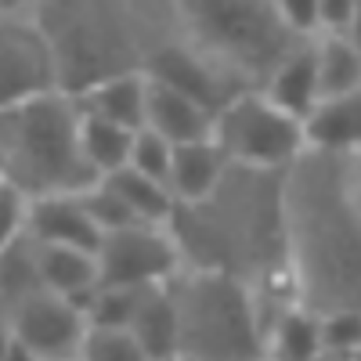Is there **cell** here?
<instances>
[{
  "label": "cell",
  "instance_id": "obj_1",
  "mask_svg": "<svg viewBox=\"0 0 361 361\" xmlns=\"http://www.w3.org/2000/svg\"><path fill=\"white\" fill-rule=\"evenodd\" d=\"M282 173L228 163L221 185L199 202L170 214V235L192 271H224L243 279L264 314V329L282 307L296 304L286 271Z\"/></svg>",
  "mask_w": 361,
  "mask_h": 361
},
{
  "label": "cell",
  "instance_id": "obj_2",
  "mask_svg": "<svg viewBox=\"0 0 361 361\" xmlns=\"http://www.w3.org/2000/svg\"><path fill=\"white\" fill-rule=\"evenodd\" d=\"M286 271L296 304L314 314L361 311L357 156L304 148L282 173Z\"/></svg>",
  "mask_w": 361,
  "mask_h": 361
},
{
  "label": "cell",
  "instance_id": "obj_3",
  "mask_svg": "<svg viewBox=\"0 0 361 361\" xmlns=\"http://www.w3.org/2000/svg\"><path fill=\"white\" fill-rule=\"evenodd\" d=\"M148 40H170L195 54L231 90H260L304 44L275 0H141Z\"/></svg>",
  "mask_w": 361,
  "mask_h": 361
},
{
  "label": "cell",
  "instance_id": "obj_4",
  "mask_svg": "<svg viewBox=\"0 0 361 361\" xmlns=\"http://www.w3.org/2000/svg\"><path fill=\"white\" fill-rule=\"evenodd\" d=\"M29 11L54 47L66 94L145 66L141 0H29Z\"/></svg>",
  "mask_w": 361,
  "mask_h": 361
},
{
  "label": "cell",
  "instance_id": "obj_5",
  "mask_svg": "<svg viewBox=\"0 0 361 361\" xmlns=\"http://www.w3.org/2000/svg\"><path fill=\"white\" fill-rule=\"evenodd\" d=\"M80 123L83 112L66 90L0 109V163L11 185L29 199L94 185L98 173L83 156Z\"/></svg>",
  "mask_w": 361,
  "mask_h": 361
},
{
  "label": "cell",
  "instance_id": "obj_6",
  "mask_svg": "<svg viewBox=\"0 0 361 361\" xmlns=\"http://www.w3.org/2000/svg\"><path fill=\"white\" fill-rule=\"evenodd\" d=\"M170 286L177 300V361L264 357V314L243 279L185 267Z\"/></svg>",
  "mask_w": 361,
  "mask_h": 361
},
{
  "label": "cell",
  "instance_id": "obj_7",
  "mask_svg": "<svg viewBox=\"0 0 361 361\" xmlns=\"http://www.w3.org/2000/svg\"><path fill=\"white\" fill-rule=\"evenodd\" d=\"M214 145L235 166L286 170L304 152V123L279 109L264 90H243L214 116Z\"/></svg>",
  "mask_w": 361,
  "mask_h": 361
},
{
  "label": "cell",
  "instance_id": "obj_8",
  "mask_svg": "<svg viewBox=\"0 0 361 361\" xmlns=\"http://www.w3.org/2000/svg\"><path fill=\"white\" fill-rule=\"evenodd\" d=\"M62 90L58 58L29 8L0 11V109Z\"/></svg>",
  "mask_w": 361,
  "mask_h": 361
},
{
  "label": "cell",
  "instance_id": "obj_9",
  "mask_svg": "<svg viewBox=\"0 0 361 361\" xmlns=\"http://www.w3.org/2000/svg\"><path fill=\"white\" fill-rule=\"evenodd\" d=\"M185 260L166 224H127L102 235L98 246V279L102 286L148 289L173 282Z\"/></svg>",
  "mask_w": 361,
  "mask_h": 361
},
{
  "label": "cell",
  "instance_id": "obj_10",
  "mask_svg": "<svg viewBox=\"0 0 361 361\" xmlns=\"http://www.w3.org/2000/svg\"><path fill=\"white\" fill-rule=\"evenodd\" d=\"M4 318L15 333V343L33 361H76L80 343L90 329V318L76 300L58 296L51 289L25 296Z\"/></svg>",
  "mask_w": 361,
  "mask_h": 361
},
{
  "label": "cell",
  "instance_id": "obj_11",
  "mask_svg": "<svg viewBox=\"0 0 361 361\" xmlns=\"http://www.w3.org/2000/svg\"><path fill=\"white\" fill-rule=\"evenodd\" d=\"M25 235L44 246H73V250H90L98 253L102 246V228L90 217V209L80 192L66 195H40L29 199V224Z\"/></svg>",
  "mask_w": 361,
  "mask_h": 361
},
{
  "label": "cell",
  "instance_id": "obj_12",
  "mask_svg": "<svg viewBox=\"0 0 361 361\" xmlns=\"http://www.w3.org/2000/svg\"><path fill=\"white\" fill-rule=\"evenodd\" d=\"M214 109H206L192 94L148 80V109H145V127L166 137L170 145H188L214 137Z\"/></svg>",
  "mask_w": 361,
  "mask_h": 361
},
{
  "label": "cell",
  "instance_id": "obj_13",
  "mask_svg": "<svg viewBox=\"0 0 361 361\" xmlns=\"http://www.w3.org/2000/svg\"><path fill=\"white\" fill-rule=\"evenodd\" d=\"M304 145L314 152L361 156V87L318 98V105L304 116Z\"/></svg>",
  "mask_w": 361,
  "mask_h": 361
},
{
  "label": "cell",
  "instance_id": "obj_14",
  "mask_svg": "<svg viewBox=\"0 0 361 361\" xmlns=\"http://www.w3.org/2000/svg\"><path fill=\"white\" fill-rule=\"evenodd\" d=\"M87 116H98L105 123H116L123 130H141L145 127V109H148V76L137 73H119L109 76L94 87L73 94Z\"/></svg>",
  "mask_w": 361,
  "mask_h": 361
},
{
  "label": "cell",
  "instance_id": "obj_15",
  "mask_svg": "<svg viewBox=\"0 0 361 361\" xmlns=\"http://www.w3.org/2000/svg\"><path fill=\"white\" fill-rule=\"evenodd\" d=\"M37 246V271H40V286L69 296L87 311L90 296L98 293L102 279H98V253L90 250H73V246Z\"/></svg>",
  "mask_w": 361,
  "mask_h": 361
},
{
  "label": "cell",
  "instance_id": "obj_16",
  "mask_svg": "<svg viewBox=\"0 0 361 361\" xmlns=\"http://www.w3.org/2000/svg\"><path fill=\"white\" fill-rule=\"evenodd\" d=\"M318 37H307L300 44L286 62L271 73V80L260 87L264 94L275 102L279 109H286L289 116H296L304 123V116L318 105V47H314Z\"/></svg>",
  "mask_w": 361,
  "mask_h": 361
},
{
  "label": "cell",
  "instance_id": "obj_17",
  "mask_svg": "<svg viewBox=\"0 0 361 361\" xmlns=\"http://www.w3.org/2000/svg\"><path fill=\"white\" fill-rule=\"evenodd\" d=\"M228 170L224 152L214 145V137L206 141H188V145H173V163H170V177L166 188L173 195V202H199L221 185V177Z\"/></svg>",
  "mask_w": 361,
  "mask_h": 361
},
{
  "label": "cell",
  "instance_id": "obj_18",
  "mask_svg": "<svg viewBox=\"0 0 361 361\" xmlns=\"http://www.w3.org/2000/svg\"><path fill=\"white\" fill-rule=\"evenodd\" d=\"M130 333L148 357H177V300L173 286H148L137 293V307L130 318Z\"/></svg>",
  "mask_w": 361,
  "mask_h": 361
},
{
  "label": "cell",
  "instance_id": "obj_19",
  "mask_svg": "<svg viewBox=\"0 0 361 361\" xmlns=\"http://www.w3.org/2000/svg\"><path fill=\"white\" fill-rule=\"evenodd\" d=\"M264 357L271 361H318L322 357V318L304 304L282 307L264 329Z\"/></svg>",
  "mask_w": 361,
  "mask_h": 361
},
{
  "label": "cell",
  "instance_id": "obj_20",
  "mask_svg": "<svg viewBox=\"0 0 361 361\" xmlns=\"http://www.w3.org/2000/svg\"><path fill=\"white\" fill-rule=\"evenodd\" d=\"M102 180L123 199V206L134 214V221H141V224H170V214H173L177 202H173V195H170V188L163 185V180H152V177H145L130 166L116 170V173H105Z\"/></svg>",
  "mask_w": 361,
  "mask_h": 361
},
{
  "label": "cell",
  "instance_id": "obj_21",
  "mask_svg": "<svg viewBox=\"0 0 361 361\" xmlns=\"http://www.w3.org/2000/svg\"><path fill=\"white\" fill-rule=\"evenodd\" d=\"M76 105H80V102H76ZM80 112H83V109H80ZM134 134H137V130H123V127L105 123V119L87 116V112H83L80 137H83V156H87L90 170H94L98 177L123 170V166H127V159H130Z\"/></svg>",
  "mask_w": 361,
  "mask_h": 361
},
{
  "label": "cell",
  "instance_id": "obj_22",
  "mask_svg": "<svg viewBox=\"0 0 361 361\" xmlns=\"http://www.w3.org/2000/svg\"><path fill=\"white\" fill-rule=\"evenodd\" d=\"M318 47V94H347L361 87V54L354 44L340 33H322L314 40Z\"/></svg>",
  "mask_w": 361,
  "mask_h": 361
},
{
  "label": "cell",
  "instance_id": "obj_23",
  "mask_svg": "<svg viewBox=\"0 0 361 361\" xmlns=\"http://www.w3.org/2000/svg\"><path fill=\"white\" fill-rule=\"evenodd\" d=\"M40 271H37V246L33 238L22 235L15 246L0 253V314L15 311L25 296L40 293Z\"/></svg>",
  "mask_w": 361,
  "mask_h": 361
},
{
  "label": "cell",
  "instance_id": "obj_24",
  "mask_svg": "<svg viewBox=\"0 0 361 361\" xmlns=\"http://www.w3.org/2000/svg\"><path fill=\"white\" fill-rule=\"evenodd\" d=\"M76 361H148L141 343L134 340L130 329L119 325H90L80 343Z\"/></svg>",
  "mask_w": 361,
  "mask_h": 361
},
{
  "label": "cell",
  "instance_id": "obj_25",
  "mask_svg": "<svg viewBox=\"0 0 361 361\" xmlns=\"http://www.w3.org/2000/svg\"><path fill=\"white\" fill-rule=\"evenodd\" d=\"M170 163H173V145L166 137H159L156 130H148L141 127L134 134V145H130V159L127 166L145 173V177H152V180H163L166 185V177H170Z\"/></svg>",
  "mask_w": 361,
  "mask_h": 361
},
{
  "label": "cell",
  "instance_id": "obj_26",
  "mask_svg": "<svg viewBox=\"0 0 361 361\" xmlns=\"http://www.w3.org/2000/svg\"><path fill=\"white\" fill-rule=\"evenodd\" d=\"M322 318V350H361V311H325Z\"/></svg>",
  "mask_w": 361,
  "mask_h": 361
},
{
  "label": "cell",
  "instance_id": "obj_27",
  "mask_svg": "<svg viewBox=\"0 0 361 361\" xmlns=\"http://www.w3.org/2000/svg\"><path fill=\"white\" fill-rule=\"evenodd\" d=\"M25 224H29V195L18 192L8 180V185L0 188V253L8 246H15L25 235Z\"/></svg>",
  "mask_w": 361,
  "mask_h": 361
},
{
  "label": "cell",
  "instance_id": "obj_28",
  "mask_svg": "<svg viewBox=\"0 0 361 361\" xmlns=\"http://www.w3.org/2000/svg\"><path fill=\"white\" fill-rule=\"evenodd\" d=\"M293 33L318 37V0H275Z\"/></svg>",
  "mask_w": 361,
  "mask_h": 361
},
{
  "label": "cell",
  "instance_id": "obj_29",
  "mask_svg": "<svg viewBox=\"0 0 361 361\" xmlns=\"http://www.w3.org/2000/svg\"><path fill=\"white\" fill-rule=\"evenodd\" d=\"M354 11H357V0H318V37L347 33Z\"/></svg>",
  "mask_w": 361,
  "mask_h": 361
},
{
  "label": "cell",
  "instance_id": "obj_30",
  "mask_svg": "<svg viewBox=\"0 0 361 361\" xmlns=\"http://www.w3.org/2000/svg\"><path fill=\"white\" fill-rule=\"evenodd\" d=\"M11 354H15V333H11L8 318L0 314V361H11Z\"/></svg>",
  "mask_w": 361,
  "mask_h": 361
},
{
  "label": "cell",
  "instance_id": "obj_31",
  "mask_svg": "<svg viewBox=\"0 0 361 361\" xmlns=\"http://www.w3.org/2000/svg\"><path fill=\"white\" fill-rule=\"evenodd\" d=\"M340 37H347V40L354 44V51L361 54V0H357V11H354V18H350V25H347V33H340Z\"/></svg>",
  "mask_w": 361,
  "mask_h": 361
},
{
  "label": "cell",
  "instance_id": "obj_32",
  "mask_svg": "<svg viewBox=\"0 0 361 361\" xmlns=\"http://www.w3.org/2000/svg\"><path fill=\"white\" fill-rule=\"evenodd\" d=\"M318 361H361V350H322Z\"/></svg>",
  "mask_w": 361,
  "mask_h": 361
},
{
  "label": "cell",
  "instance_id": "obj_33",
  "mask_svg": "<svg viewBox=\"0 0 361 361\" xmlns=\"http://www.w3.org/2000/svg\"><path fill=\"white\" fill-rule=\"evenodd\" d=\"M4 8H29V0H0V11Z\"/></svg>",
  "mask_w": 361,
  "mask_h": 361
},
{
  "label": "cell",
  "instance_id": "obj_34",
  "mask_svg": "<svg viewBox=\"0 0 361 361\" xmlns=\"http://www.w3.org/2000/svg\"><path fill=\"white\" fill-rule=\"evenodd\" d=\"M8 185V173H4V163H0V188Z\"/></svg>",
  "mask_w": 361,
  "mask_h": 361
},
{
  "label": "cell",
  "instance_id": "obj_35",
  "mask_svg": "<svg viewBox=\"0 0 361 361\" xmlns=\"http://www.w3.org/2000/svg\"><path fill=\"white\" fill-rule=\"evenodd\" d=\"M357 195H361V156H357Z\"/></svg>",
  "mask_w": 361,
  "mask_h": 361
},
{
  "label": "cell",
  "instance_id": "obj_36",
  "mask_svg": "<svg viewBox=\"0 0 361 361\" xmlns=\"http://www.w3.org/2000/svg\"><path fill=\"white\" fill-rule=\"evenodd\" d=\"M148 361H177V357H148Z\"/></svg>",
  "mask_w": 361,
  "mask_h": 361
},
{
  "label": "cell",
  "instance_id": "obj_37",
  "mask_svg": "<svg viewBox=\"0 0 361 361\" xmlns=\"http://www.w3.org/2000/svg\"><path fill=\"white\" fill-rule=\"evenodd\" d=\"M260 361H271V357H260Z\"/></svg>",
  "mask_w": 361,
  "mask_h": 361
}]
</instances>
